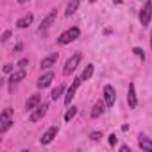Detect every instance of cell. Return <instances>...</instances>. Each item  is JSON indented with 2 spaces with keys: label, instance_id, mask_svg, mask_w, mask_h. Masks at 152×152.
Returning <instances> with one entry per match:
<instances>
[{
  "label": "cell",
  "instance_id": "1",
  "mask_svg": "<svg viewBox=\"0 0 152 152\" xmlns=\"http://www.w3.org/2000/svg\"><path fill=\"white\" fill-rule=\"evenodd\" d=\"M79 34H81L79 27H72V29L64 31V32L57 38V45H68V43H72V41L77 39V38H79Z\"/></svg>",
  "mask_w": 152,
  "mask_h": 152
},
{
  "label": "cell",
  "instance_id": "2",
  "mask_svg": "<svg viewBox=\"0 0 152 152\" xmlns=\"http://www.w3.org/2000/svg\"><path fill=\"white\" fill-rule=\"evenodd\" d=\"M150 18H152V2H150V0H147L145 6H143V9L140 11V23L143 27H147L150 23Z\"/></svg>",
  "mask_w": 152,
  "mask_h": 152
},
{
  "label": "cell",
  "instance_id": "3",
  "mask_svg": "<svg viewBox=\"0 0 152 152\" xmlns=\"http://www.w3.org/2000/svg\"><path fill=\"white\" fill-rule=\"evenodd\" d=\"M11 116H13V109L11 107H6L2 116H0V132H6L9 127H11Z\"/></svg>",
  "mask_w": 152,
  "mask_h": 152
},
{
  "label": "cell",
  "instance_id": "4",
  "mask_svg": "<svg viewBox=\"0 0 152 152\" xmlns=\"http://www.w3.org/2000/svg\"><path fill=\"white\" fill-rule=\"evenodd\" d=\"M79 61H81V54H73V56L66 61V64H64V68H63V73H64V75H72V72L77 68Z\"/></svg>",
  "mask_w": 152,
  "mask_h": 152
},
{
  "label": "cell",
  "instance_id": "5",
  "mask_svg": "<svg viewBox=\"0 0 152 152\" xmlns=\"http://www.w3.org/2000/svg\"><path fill=\"white\" fill-rule=\"evenodd\" d=\"M57 132H59V127L57 125H52V127H48L45 132H43V136H41V145H48V143H52L54 141V138L57 136Z\"/></svg>",
  "mask_w": 152,
  "mask_h": 152
},
{
  "label": "cell",
  "instance_id": "6",
  "mask_svg": "<svg viewBox=\"0 0 152 152\" xmlns=\"http://www.w3.org/2000/svg\"><path fill=\"white\" fill-rule=\"evenodd\" d=\"M81 83H83V79H81V77H75V79H73L72 86L68 88V91H66V95H64V104H66V106H68V104L72 102V99L75 97V91H77V88L81 86Z\"/></svg>",
  "mask_w": 152,
  "mask_h": 152
},
{
  "label": "cell",
  "instance_id": "7",
  "mask_svg": "<svg viewBox=\"0 0 152 152\" xmlns=\"http://www.w3.org/2000/svg\"><path fill=\"white\" fill-rule=\"evenodd\" d=\"M47 109H48V106H47L45 102H43V104H39L38 107H34V109L31 111V116H29V118H31V122H38V120H41V118L47 115Z\"/></svg>",
  "mask_w": 152,
  "mask_h": 152
},
{
  "label": "cell",
  "instance_id": "8",
  "mask_svg": "<svg viewBox=\"0 0 152 152\" xmlns=\"http://www.w3.org/2000/svg\"><path fill=\"white\" fill-rule=\"evenodd\" d=\"M25 75H27V73H25V70H23V68L16 70V72L11 75V77H9V91H13V90H15V86H16L20 81H23V79H25Z\"/></svg>",
  "mask_w": 152,
  "mask_h": 152
},
{
  "label": "cell",
  "instance_id": "9",
  "mask_svg": "<svg viewBox=\"0 0 152 152\" xmlns=\"http://www.w3.org/2000/svg\"><path fill=\"white\" fill-rule=\"evenodd\" d=\"M115 99H116V95H115V88H113L111 84L104 86V100H106V104H107L109 107L115 106Z\"/></svg>",
  "mask_w": 152,
  "mask_h": 152
},
{
  "label": "cell",
  "instance_id": "10",
  "mask_svg": "<svg viewBox=\"0 0 152 152\" xmlns=\"http://www.w3.org/2000/svg\"><path fill=\"white\" fill-rule=\"evenodd\" d=\"M56 18H57V9H52L45 18H43V22H41V27H39V31H45V29H48L54 22H56Z\"/></svg>",
  "mask_w": 152,
  "mask_h": 152
},
{
  "label": "cell",
  "instance_id": "11",
  "mask_svg": "<svg viewBox=\"0 0 152 152\" xmlns=\"http://www.w3.org/2000/svg\"><path fill=\"white\" fill-rule=\"evenodd\" d=\"M52 81H54V73L52 72H47V73H43L41 77L38 79V86L39 88H47V86H50Z\"/></svg>",
  "mask_w": 152,
  "mask_h": 152
},
{
  "label": "cell",
  "instance_id": "12",
  "mask_svg": "<svg viewBox=\"0 0 152 152\" xmlns=\"http://www.w3.org/2000/svg\"><path fill=\"white\" fill-rule=\"evenodd\" d=\"M127 102H129V107H136V104H138L136 90H134V84L132 83L129 84V90H127Z\"/></svg>",
  "mask_w": 152,
  "mask_h": 152
},
{
  "label": "cell",
  "instance_id": "13",
  "mask_svg": "<svg viewBox=\"0 0 152 152\" xmlns=\"http://www.w3.org/2000/svg\"><path fill=\"white\" fill-rule=\"evenodd\" d=\"M138 147H140L141 150L152 152V140L147 138V136H143V134H140V138H138Z\"/></svg>",
  "mask_w": 152,
  "mask_h": 152
},
{
  "label": "cell",
  "instance_id": "14",
  "mask_svg": "<svg viewBox=\"0 0 152 152\" xmlns=\"http://www.w3.org/2000/svg\"><path fill=\"white\" fill-rule=\"evenodd\" d=\"M106 100H99L95 106H93V111H91V118H99L104 111H106Z\"/></svg>",
  "mask_w": 152,
  "mask_h": 152
},
{
  "label": "cell",
  "instance_id": "15",
  "mask_svg": "<svg viewBox=\"0 0 152 152\" xmlns=\"http://www.w3.org/2000/svg\"><path fill=\"white\" fill-rule=\"evenodd\" d=\"M32 20H34V16L29 13V15H25L23 18H20V20L16 22V27H18V29H27V27L32 23Z\"/></svg>",
  "mask_w": 152,
  "mask_h": 152
},
{
  "label": "cell",
  "instance_id": "16",
  "mask_svg": "<svg viewBox=\"0 0 152 152\" xmlns=\"http://www.w3.org/2000/svg\"><path fill=\"white\" fill-rule=\"evenodd\" d=\"M57 57H59L57 54H50V56H47V57L41 61V64H39V66H41V68H50V66H54V64H56Z\"/></svg>",
  "mask_w": 152,
  "mask_h": 152
},
{
  "label": "cell",
  "instance_id": "17",
  "mask_svg": "<svg viewBox=\"0 0 152 152\" xmlns=\"http://www.w3.org/2000/svg\"><path fill=\"white\" fill-rule=\"evenodd\" d=\"M39 104H41V97H39V95H32V97H31V99L27 100L25 107H27L29 111H32V109H34V107H38Z\"/></svg>",
  "mask_w": 152,
  "mask_h": 152
},
{
  "label": "cell",
  "instance_id": "18",
  "mask_svg": "<svg viewBox=\"0 0 152 152\" xmlns=\"http://www.w3.org/2000/svg\"><path fill=\"white\" fill-rule=\"evenodd\" d=\"M79 4H81V0H72V2L68 4V7H66V16H72L75 11H77Z\"/></svg>",
  "mask_w": 152,
  "mask_h": 152
},
{
  "label": "cell",
  "instance_id": "19",
  "mask_svg": "<svg viewBox=\"0 0 152 152\" xmlns=\"http://www.w3.org/2000/svg\"><path fill=\"white\" fill-rule=\"evenodd\" d=\"M93 68H95L93 64H88V66L84 68V72H83V75H81V79H83V81H88L91 75H93Z\"/></svg>",
  "mask_w": 152,
  "mask_h": 152
},
{
  "label": "cell",
  "instance_id": "20",
  "mask_svg": "<svg viewBox=\"0 0 152 152\" xmlns=\"http://www.w3.org/2000/svg\"><path fill=\"white\" fill-rule=\"evenodd\" d=\"M75 115H77V107H75V106H72V107L66 111V115H64V120H66V122H70V120H72Z\"/></svg>",
  "mask_w": 152,
  "mask_h": 152
},
{
  "label": "cell",
  "instance_id": "21",
  "mask_svg": "<svg viewBox=\"0 0 152 152\" xmlns=\"http://www.w3.org/2000/svg\"><path fill=\"white\" fill-rule=\"evenodd\" d=\"M63 91H64V86H63V84H59V86L52 91V99H54V100H57V99L63 95Z\"/></svg>",
  "mask_w": 152,
  "mask_h": 152
},
{
  "label": "cell",
  "instance_id": "22",
  "mask_svg": "<svg viewBox=\"0 0 152 152\" xmlns=\"http://www.w3.org/2000/svg\"><path fill=\"white\" fill-rule=\"evenodd\" d=\"M90 138H91L93 141H100V138H102V132H99V131H93V132L90 134Z\"/></svg>",
  "mask_w": 152,
  "mask_h": 152
},
{
  "label": "cell",
  "instance_id": "23",
  "mask_svg": "<svg viewBox=\"0 0 152 152\" xmlns=\"http://www.w3.org/2000/svg\"><path fill=\"white\" fill-rule=\"evenodd\" d=\"M132 52H134V54H136L138 57H141V59H145V54H143V50H141V48H138V47H136V48H134Z\"/></svg>",
  "mask_w": 152,
  "mask_h": 152
},
{
  "label": "cell",
  "instance_id": "24",
  "mask_svg": "<svg viewBox=\"0 0 152 152\" xmlns=\"http://www.w3.org/2000/svg\"><path fill=\"white\" fill-rule=\"evenodd\" d=\"M9 38H11V31H6V32L2 34V43H6Z\"/></svg>",
  "mask_w": 152,
  "mask_h": 152
},
{
  "label": "cell",
  "instance_id": "25",
  "mask_svg": "<svg viewBox=\"0 0 152 152\" xmlns=\"http://www.w3.org/2000/svg\"><path fill=\"white\" fill-rule=\"evenodd\" d=\"M27 64H29V59H20L18 61V68H25Z\"/></svg>",
  "mask_w": 152,
  "mask_h": 152
},
{
  "label": "cell",
  "instance_id": "26",
  "mask_svg": "<svg viewBox=\"0 0 152 152\" xmlns=\"http://www.w3.org/2000/svg\"><path fill=\"white\" fill-rule=\"evenodd\" d=\"M116 141H118V138H116V134L113 132V134L109 136V145H116Z\"/></svg>",
  "mask_w": 152,
  "mask_h": 152
},
{
  "label": "cell",
  "instance_id": "27",
  "mask_svg": "<svg viewBox=\"0 0 152 152\" xmlns=\"http://www.w3.org/2000/svg\"><path fill=\"white\" fill-rule=\"evenodd\" d=\"M4 72H6V73H11V72H13V66H11V64H6V66H4Z\"/></svg>",
  "mask_w": 152,
  "mask_h": 152
},
{
  "label": "cell",
  "instance_id": "28",
  "mask_svg": "<svg viewBox=\"0 0 152 152\" xmlns=\"http://www.w3.org/2000/svg\"><path fill=\"white\" fill-rule=\"evenodd\" d=\"M22 48H23V45H22V43H18V45H16V47H15V50H16V52H20V50H22Z\"/></svg>",
  "mask_w": 152,
  "mask_h": 152
},
{
  "label": "cell",
  "instance_id": "29",
  "mask_svg": "<svg viewBox=\"0 0 152 152\" xmlns=\"http://www.w3.org/2000/svg\"><path fill=\"white\" fill-rule=\"evenodd\" d=\"M127 150H129V147H127V145H122V147H120V152H127Z\"/></svg>",
  "mask_w": 152,
  "mask_h": 152
},
{
  "label": "cell",
  "instance_id": "30",
  "mask_svg": "<svg viewBox=\"0 0 152 152\" xmlns=\"http://www.w3.org/2000/svg\"><path fill=\"white\" fill-rule=\"evenodd\" d=\"M18 2H20V4H25V2H27V0H18Z\"/></svg>",
  "mask_w": 152,
  "mask_h": 152
},
{
  "label": "cell",
  "instance_id": "31",
  "mask_svg": "<svg viewBox=\"0 0 152 152\" xmlns=\"http://www.w3.org/2000/svg\"><path fill=\"white\" fill-rule=\"evenodd\" d=\"M150 45H152V36H150Z\"/></svg>",
  "mask_w": 152,
  "mask_h": 152
},
{
  "label": "cell",
  "instance_id": "32",
  "mask_svg": "<svg viewBox=\"0 0 152 152\" xmlns=\"http://www.w3.org/2000/svg\"><path fill=\"white\" fill-rule=\"evenodd\" d=\"M90 2H97V0H90Z\"/></svg>",
  "mask_w": 152,
  "mask_h": 152
}]
</instances>
